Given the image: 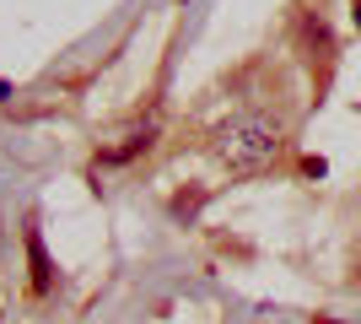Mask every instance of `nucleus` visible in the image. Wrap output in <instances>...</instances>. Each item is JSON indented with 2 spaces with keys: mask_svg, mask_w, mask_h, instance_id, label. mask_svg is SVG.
<instances>
[{
  "mask_svg": "<svg viewBox=\"0 0 361 324\" xmlns=\"http://www.w3.org/2000/svg\"><path fill=\"white\" fill-rule=\"evenodd\" d=\"M27 265H32V292L44 297L54 287V265H49V248H44V232L27 227Z\"/></svg>",
  "mask_w": 361,
  "mask_h": 324,
  "instance_id": "f03ea898",
  "label": "nucleus"
},
{
  "mask_svg": "<svg viewBox=\"0 0 361 324\" xmlns=\"http://www.w3.org/2000/svg\"><path fill=\"white\" fill-rule=\"evenodd\" d=\"M151 136H157V119L135 124L130 136H119V146H108V152H103V162H108V168H114V162H130V157H140V152H146V146H151Z\"/></svg>",
  "mask_w": 361,
  "mask_h": 324,
  "instance_id": "7ed1b4c3",
  "label": "nucleus"
},
{
  "mask_svg": "<svg viewBox=\"0 0 361 324\" xmlns=\"http://www.w3.org/2000/svg\"><path fill=\"white\" fill-rule=\"evenodd\" d=\"M281 146H286V136L270 114H232L211 136V157L226 173H264L281 157Z\"/></svg>",
  "mask_w": 361,
  "mask_h": 324,
  "instance_id": "f257e3e1",
  "label": "nucleus"
},
{
  "mask_svg": "<svg viewBox=\"0 0 361 324\" xmlns=\"http://www.w3.org/2000/svg\"><path fill=\"white\" fill-rule=\"evenodd\" d=\"M356 28H361V0H356Z\"/></svg>",
  "mask_w": 361,
  "mask_h": 324,
  "instance_id": "20e7f679",
  "label": "nucleus"
}]
</instances>
